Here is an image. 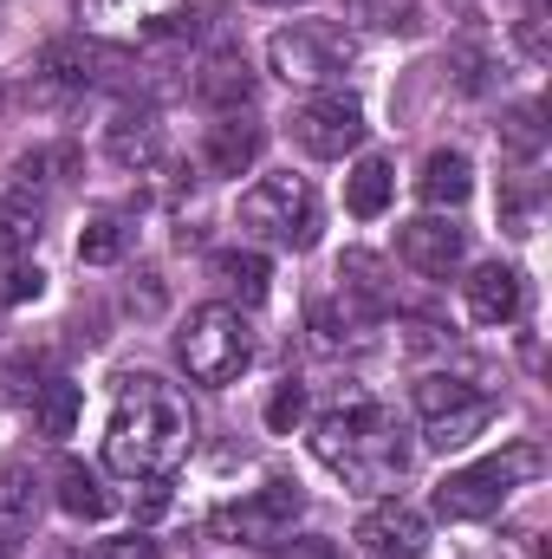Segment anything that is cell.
<instances>
[{
  "mask_svg": "<svg viewBox=\"0 0 552 559\" xmlns=\"http://www.w3.org/2000/svg\"><path fill=\"white\" fill-rule=\"evenodd\" d=\"M195 98L215 105L221 118H228V111H248V105H254V72H248V59H241V52H215V59L195 72Z\"/></svg>",
  "mask_w": 552,
  "mask_h": 559,
  "instance_id": "obj_14",
  "label": "cell"
},
{
  "mask_svg": "<svg viewBox=\"0 0 552 559\" xmlns=\"http://www.w3.org/2000/svg\"><path fill=\"white\" fill-rule=\"evenodd\" d=\"M124 248H131V228L118 215H98V222L79 228V261L85 267H111V261H124Z\"/></svg>",
  "mask_w": 552,
  "mask_h": 559,
  "instance_id": "obj_26",
  "label": "cell"
},
{
  "mask_svg": "<svg viewBox=\"0 0 552 559\" xmlns=\"http://www.w3.org/2000/svg\"><path fill=\"white\" fill-rule=\"evenodd\" d=\"M215 280H221L241 306H261L274 267H267V254H254V248H221V254H215Z\"/></svg>",
  "mask_w": 552,
  "mask_h": 559,
  "instance_id": "obj_22",
  "label": "cell"
},
{
  "mask_svg": "<svg viewBox=\"0 0 552 559\" xmlns=\"http://www.w3.org/2000/svg\"><path fill=\"white\" fill-rule=\"evenodd\" d=\"M267 66L286 85H332L358 66V39L332 20H292L267 39Z\"/></svg>",
  "mask_w": 552,
  "mask_h": 559,
  "instance_id": "obj_5",
  "label": "cell"
},
{
  "mask_svg": "<svg viewBox=\"0 0 552 559\" xmlns=\"http://www.w3.org/2000/svg\"><path fill=\"white\" fill-rule=\"evenodd\" d=\"M46 293V274L33 267V261H7V274H0V306H26V299H39Z\"/></svg>",
  "mask_w": 552,
  "mask_h": 559,
  "instance_id": "obj_32",
  "label": "cell"
},
{
  "mask_svg": "<svg viewBox=\"0 0 552 559\" xmlns=\"http://www.w3.org/2000/svg\"><path fill=\"white\" fill-rule=\"evenodd\" d=\"M299 481H267L248 508H235L228 514V527H241V534H261V540H279L286 527H292V514H299Z\"/></svg>",
  "mask_w": 552,
  "mask_h": 559,
  "instance_id": "obj_15",
  "label": "cell"
},
{
  "mask_svg": "<svg viewBox=\"0 0 552 559\" xmlns=\"http://www.w3.org/2000/svg\"><path fill=\"white\" fill-rule=\"evenodd\" d=\"M468 397H481L468 378H448V371L416 378V411H422V417H442V411H455V404H468Z\"/></svg>",
  "mask_w": 552,
  "mask_h": 559,
  "instance_id": "obj_28",
  "label": "cell"
},
{
  "mask_svg": "<svg viewBox=\"0 0 552 559\" xmlns=\"http://www.w3.org/2000/svg\"><path fill=\"white\" fill-rule=\"evenodd\" d=\"M501 143H507V156H514V163H540V150H547L540 105H514V111L501 118Z\"/></svg>",
  "mask_w": 552,
  "mask_h": 559,
  "instance_id": "obj_27",
  "label": "cell"
},
{
  "mask_svg": "<svg viewBox=\"0 0 552 559\" xmlns=\"http://www.w3.org/2000/svg\"><path fill=\"white\" fill-rule=\"evenodd\" d=\"M261 7H305V0H261Z\"/></svg>",
  "mask_w": 552,
  "mask_h": 559,
  "instance_id": "obj_35",
  "label": "cell"
},
{
  "mask_svg": "<svg viewBox=\"0 0 552 559\" xmlns=\"http://www.w3.org/2000/svg\"><path fill=\"white\" fill-rule=\"evenodd\" d=\"M59 508L72 521H105L111 514V495L98 488V475L85 462H59Z\"/></svg>",
  "mask_w": 552,
  "mask_h": 559,
  "instance_id": "obj_25",
  "label": "cell"
},
{
  "mask_svg": "<svg viewBox=\"0 0 552 559\" xmlns=\"http://www.w3.org/2000/svg\"><path fill=\"white\" fill-rule=\"evenodd\" d=\"M397 254H404V267H416L422 280H448L461 267V254H468V235L448 222V215H416L397 228Z\"/></svg>",
  "mask_w": 552,
  "mask_h": 559,
  "instance_id": "obj_9",
  "label": "cell"
},
{
  "mask_svg": "<svg viewBox=\"0 0 552 559\" xmlns=\"http://www.w3.org/2000/svg\"><path fill=\"white\" fill-rule=\"evenodd\" d=\"M274 559H338V540H325V534H279Z\"/></svg>",
  "mask_w": 552,
  "mask_h": 559,
  "instance_id": "obj_33",
  "label": "cell"
},
{
  "mask_svg": "<svg viewBox=\"0 0 552 559\" xmlns=\"http://www.w3.org/2000/svg\"><path fill=\"white\" fill-rule=\"evenodd\" d=\"M46 384V358L39 352H13L7 365H0V391L7 397H20V404H33V391Z\"/></svg>",
  "mask_w": 552,
  "mask_h": 559,
  "instance_id": "obj_30",
  "label": "cell"
},
{
  "mask_svg": "<svg viewBox=\"0 0 552 559\" xmlns=\"http://www.w3.org/2000/svg\"><path fill=\"white\" fill-rule=\"evenodd\" d=\"M358 547L371 559H422L429 554V521L416 514L410 501H377L358 521Z\"/></svg>",
  "mask_w": 552,
  "mask_h": 559,
  "instance_id": "obj_10",
  "label": "cell"
},
{
  "mask_svg": "<svg viewBox=\"0 0 552 559\" xmlns=\"http://www.w3.org/2000/svg\"><path fill=\"white\" fill-rule=\"evenodd\" d=\"M79 411H85V397H79V384H65V378H46L39 391H33V423H39V436H72L79 429Z\"/></svg>",
  "mask_w": 552,
  "mask_h": 559,
  "instance_id": "obj_24",
  "label": "cell"
},
{
  "mask_svg": "<svg viewBox=\"0 0 552 559\" xmlns=\"http://www.w3.org/2000/svg\"><path fill=\"white\" fill-rule=\"evenodd\" d=\"M124 72H137L131 52L98 33H65L39 52V79H52L59 92H98V85H118Z\"/></svg>",
  "mask_w": 552,
  "mask_h": 559,
  "instance_id": "obj_7",
  "label": "cell"
},
{
  "mask_svg": "<svg viewBox=\"0 0 552 559\" xmlns=\"http://www.w3.org/2000/svg\"><path fill=\"white\" fill-rule=\"evenodd\" d=\"M39 235H46V202H39L33 189L0 195V254H7V261H20Z\"/></svg>",
  "mask_w": 552,
  "mask_h": 559,
  "instance_id": "obj_20",
  "label": "cell"
},
{
  "mask_svg": "<svg viewBox=\"0 0 552 559\" xmlns=\"http://www.w3.org/2000/svg\"><path fill=\"white\" fill-rule=\"evenodd\" d=\"M189 442H195V417H189V397L169 378H156V371L118 378V411H111V429H105V462L118 475H131V481L176 475Z\"/></svg>",
  "mask_w": 552,
  "mask_h": 559,
  "instance_id": "obj_1",
  "label": "cell"
},
{
  "mask_svg": "<svg viewBox=\"0 0 552 559\" xmlns=\"http://www.w3.org/2000/svg\"><path fill=\"white\" fill-rule=\"evenodd\" d=\"M416 189H422V202H429V209H461V202L475 195V169H468V156H461V150H435V156L422 163Z\"/></svg>",
  "mask_w": 552,
  "mask_h": 559,
  "instance_id": "obj_17",
  "label": "cell"
},
{
  "mask_svg": "<svg viewBox=\"0 0 552 559\" xmlns=\"http://www.w3.org/2000/svg\"><path fill=\"white\" fill-rule=\"evenodd\" d=\"M391 189H397L391 163H384V156H358V169L345 176V209H351L358 222H371V215L391 209Z\"/></svg>",
  "mask_w": 552,
  "mask_h": 559,
  "instance_id": "obj_21",
  "label": "cell"
},
{
  "mask_svg": "<svg viewBox=\"0 0 552 559\" xmlns=\"http://www.w3.org/2000/svg\"><path fill=\"white\" fill-rule=\"evenodd\" d=\"M241 228H248L254 241H274V248L305 254V248L319 241V195H312V182L292 176V169L261 176V182L241 195Z\"/></svg>",
  "mask_w": 552,
  "mask_h": 559,
  "instance_id": "obj_4",
  "label": "cell"
},
{
  "mask_svg": "<svg viewBox=\"0 0 552 559\" xmlns=\"http://www.w3.org/2000/svg\"><path fill=\"white\" fill-rule=\"evenodd\" d=\"M488 423H494V397H468V404H455V411H442V417H429V436H422V442L448 455V449H461V442H475V436H481Z\"/></svg>",
  "mask_w": 552,
  "mask_h": 559,
  "instance_id": "obj_23",
  "label": "cell"
},
{
  "mask_svg": "<svg viewBox=\"0 0 552 559\" xmlns=\"http://www.w3.org/2000/svg\"><path fill=\"white\" fill-rule=\"evenodd\" d=\"M312 449L325 468H338L351 488H384L410 468V442H404V423L391 417L384 404L371 397H351L338 411H325L312 429Z\"/></svg>",
  "mask_w": 552,
  "mask_h": 559,
  "instance_id": "obj_2",
  "label": "cell"
},
{
  "mask_svg": "<svg viewBox=\"0 0 552 559\" xmlns=\"http://www.w3.org/2000/svg\"><path fill=\"white\" fill-rule=\"evenodd\" d=\"M46 481L33 475V462H7L0 468V534H33V521H39V495Z\"/></svg>",
  "mask_w": 552,
  "mask_h": 559,
  "instance_id": "obj_18",
  "label": "cell"
},
{
  "mask_svg": "<svg viewBox=\"0 0 552 559\" xmlns=\"http://www.w3.org/2000/svg\"><path fill=\"white\" fill-rule=\"evenodd\" d=\"M338 293L351 299L358 319L391 312V280H384V261H377V254H345V261H338Z\"/></svg>",
  "mask_w": 552,
  "mask_h": 559,
  "instance_id": "obj_19",
  "label": "cell"
},
{
  "mask_svg": "<svg viewBox=\"0 0 552 559\" xmlns=\"http://www.w3.org/2000/svg\"><path fill=\"white\" fill-rule=\"evenodd\" d=\"M292 143H299L305 156H319V163L351 156V150L364 143V111H358V98H345V92L305 98V105L292 111Z\"/></svg>",
  "mask_w": 552,
  "mask_h": 559,
  "instance_id": "obj_8",
  "label": "cell"
},
{
  "mask_svg": "<svg viewBox=\"0 0 552 559\" xmlns=\"http://www.w3.org/2000/svg\"><path fill=\"white\" fill-rule=\"evenodd\" d=\"M461 293H468V312H475L481 325H507V319H520V306H527L520 274H514V267H501V261L475 267V274L461 280Z\"/></svg>",
  "mask_w": 552,
  "mask_h": 559,
  "instance_id": "obj_12",
  "label": "cell"
},
{
  "mask_svg": "<svg viewBox=\"0 0 552 559\" xmlns=\"http://www.w3.org/2000/svg\"><path fill=\"white\" fill-rule=\"evenodd\" d=\"M72 169H79V150L72 143L33 150V156H20V189H33V182H72Z\"/></svg>",
  "mask_w": 552,
  "mask_h": 559,
  "instance_id": "obj_29",
  "label": "cell"
},
{
  "mask_svg": "<svg viewBox=\"0 0 552 559\" xmlns=\"http://www.w3.org/2000/svg\"><path fill=\"white\" fill-rule=\"evenodd\" d=\"M189 0H79V20L98 26H131V33H163V20H176Z\"/></svg>",
  "mask_w": 552,
  "mask_h": 559,
  "instance_id": "obj_16",
  "label": "cell"
},
{
  "mask_svg": "<svg viewBox=\"0 0 552 559\" xmlns=\"http://www.w3.org/2000/svg\"><path fill=\"white\" fill-rule=\"evenodd\" d=\"M176 358L195 384H235L254 358V332L235 306H195L176 332Z\"/></svg>",
  "mask_w": 552,
  "mask_h": 559,
  "instance_id": "obj_3",
  "label": "cell"
},
{
  "mask_svg": "<svg viewBox=\"0 0 552 559\" xmlns=\"http://www.w3.org/2000/svg\"><path fill=\"white\" fill-rule=\"evenodd\" d=\"M105 156L118 163V169H149V163H163V124H156V111L149 105H124L118 118H111V131H105Z\"/></svg>",
  "mask_w": 552,
  "mask_h": 559,
  "instance_id": "obj_13",
  "label": "cell"
},
{
  "mask_svg": "<svg viewBox=\"0 0 552 559\" xmlns=\"http://www.w3.org/2000/svg\"><path fill=\"white\" fill-rule=\"evenodd\" d=\"M540 468V449H507V455H488V462H468V468H455V475H442V488H435V514L442 521H488V514H501V501L514 495V481L520 475H533Z\"/></svg>",
  "mask_w": 552,
  "mask_h": 559,
  "instance_id": "obj_6",
  "label": "cell"
},
{
  "mask_svg": "<svg viewBox=\"0 0 552 559\" xmlns=\"http://www.w3.org/2000/svg\"><path fill=\"white\" fill-rule=\"evenodd\" d=\"M261 150H267V131H261L254 118L228 111V118L208 124V138H202V163H208L215 176H248V169L261 163Z\"/></svg>",
  "mask_w": 552,
  "mask_h": 559,
  "instance_id": "obj_11",
  "label": "cell"
},
{
  "mask_svg": "<svg viewBox=\"0 0 552 559\" xmlns=\"http://www.w3.org/2000/svg\"><path fill=\"white\" fill-rule=\"evenodd\" d=\"M98 559H156V540H143V534H118V540H105Z\"/></svg>",
  "mask_w": 552,
  "mask_h": 559,
  "instance_id": "obj_34",
  "label": "cell"
},
{
  "mask_svg": "<svg viewBox=\"0 0 552 559\" xmlns=\"http://www.w3.org/2000/svg\"><path fill=\"white\" fill-rule=\"evenodd\" d=\"M299 417H305V384H292V378H286L274 397H267V429H274V436H292Z\"/></svg>",
  "mask_w": 552,
  "mask_h": 559,
  "instance_id": "obj_31",
  "label": "cell"
}]
</instances>
